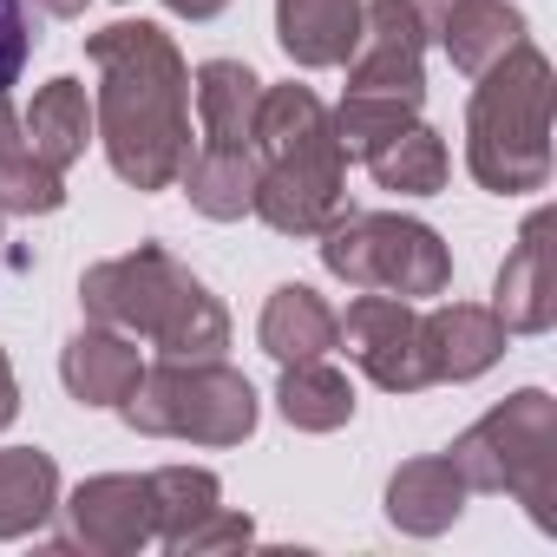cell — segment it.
<instances>
[{
    "instance_id": "32",
    "label": "cell",
    "mask_w": 557,
    "mask_h": 557,
    "mask_svg": "<svg viewBox=\"0 0 557 557\" xmlns=\"http://www.w3.org/2000/svg\"><path fill=\"white\" fill-rule=\"evenodd\" d=\"M164 8H171L177 21H216V14L230 8V0H164Z\"/></svg>"
},
{
    "instance_id": "14",
    "label": "cell",
    "mask_w": 557,
    "mask_h": 557,
    "mask_svg": "<svg viewBox=\"0 0 557 557\" xmlns=\"http://www.w3.org/2000/svg\"><path fill=\"white\" fill-rule=\"evenodd\" d=\"M420 342H426L433 381H479L505 355V322L479 302H440L420 315Z\"/></svg>"
},
{
    "instance_id": "30",
    "label": "cell",
    "mask_w": 557,
    "mask_h": 557,
    "mask_svg": "<svg viewBox=\"0 0 557 557\" xmlns=\"http://www.w3.org/2000/svg\"><path fill=\"white\" fill-rule=\"evenodd\" d=\"M453 8H459V0H407V14L420 21V34H426V40L446 27V14H453Z\"/></svg>"
},
{
    "instance_id": "3",
    "label": "cell",
    "mask_w": 557,
    "mask_h": 557,
    "mask_svg": "<svg viewBox=\"0 0 557 557\" xmlns=\"http://www.w3.org/2000/svg\"><path fill=\"white\" fill-rule=\"evenodd\" d=\"M466 164L485 190L518 197L550 177V60L518 40L498 66L479 73L466 106Z\"/></svg>"
},
{
    "instance_id": "22",
    "label": "cell",
    "mask_w": 557,
    "mask_h": 557,
    "mask_svg": "<svg viewBox=\"0 0 557 557\" xmlns=\"http://www.w3.org/2000/svg\"><path fill=\"white\" fill-rule=\"evenodd\" d=\"M197 119L210 145H249L256 132V106H262V79L243 60H203L197 66Z\"/></svg>"
},
{
    "instance_id": "16",
    "label": "cell",
    "mask_w": 557,
    "mask_h": 557,
    "mask_svg": "<svg viewBox=\"0 0 557 557\" xmlns=\"http://www.w3.org/2000/svg\"><path fill=\"white\" fill-rule=\"evenodd\" d=\"M361 34V0H275V40L302 73L342 66Z\"/></svg>"
},
{
    "instance_id": "23",
    "label": "cell",
    "mask_w": 557,
    "mask_h": 557,
    "mask_svg": "<svg viewBox=\"0 0 557 557\" xmlns=\"http://www.w3.org/2000/svg\"><path fill=\"white\" fill-rule=\"evenodd\" d=\"M275 407H283V420L296 433H335V426L355 420V387H348L342 368H329V355L322 361H289L283 381H275Z\"/></svg>"
},
{
    "instance_id": "28",
    "label": "cell",
    "mask_w": 557,
    "mask_h": 557,
    "mask_svg": "<svg viewBox=\"0 0 557 557\" xmlns=\"http://www.w3.org/2000/svg\"><path fill=\"white\" fill-rule=\"evenodd\" d=\"M27 53H34V8L27 0H0V92L27 73Z\"/></svg>"
},
{
    "instance_id": "9",
    "label": "cell",
    "mask_w": 557,
    "mask_h": 557,
    "mask_svg": "<svg viewBox=\"0 0 557 557\" xmlns=\"http://www.w3.org/2000/svg\"><path fill=\"white\" fill-rule=\"evenodd\" d=\"M73 518V544L99 550V557H125L158 544V498H151V472H99L66 498Z\"/></svg>"
},
{
    "instance_id": "2",
    "label": "cell",
    "mask_w": 557,
    "mask_h": 557,
    "mask_svg": "<svg viewBox=\"0 0 557 557\" xmlns=\"http://www.w3.org/2000/svg\"><path fill=\"white\" fill-rule=\"evenodd\" d=\"M79 302H86L92 322L145 335L164 355H223L230 348L223 302L197 283L171 249H158V243H138L132 256L92 262L79 275Z\"/></svg>"
},
{
    "instance_id": "6",
    "label": "cell",
    "mask_w": 557,
    "mask_h": 557,
    "mask_svg": "<svg viewBox=\"0 0 557 557\" xmlns=\"http://www.w3.org/2000/svg\"><path fill=\"white\" fill-rule=\"evenodd\" d=\"M322 262L348 289H381L400 302L446 296L453 283V249L440 243V230L400 210H342L322 230Z\"/></svg>"
},
{
    "instance_id": "20",
    "label": "cell",
    "mask_w": 557,
    "mask_h": 557,
    "mask_svg": "<svg viewBox=\"0 0 557 557\" xmlns=\"http://www.w3.org/2000/svg\"><path fill=\"white\" fill-rule=\"evenodd\" d=\"M433 40L446 47V60H453L466 79H479L485 66H498V60L524 40V14L511 8V0H459Z\"/></svg>"
},
{
    "instance_id": "10",
    "label": "cell",
    "mask_w": 557,
    "mask_h": 557,
    "mask_svg": "<svg viewBox=\"0 0 557 557\" xmlns=\"http://www.w3.org/2000/svg\"><path fill=\"white\" fill-rule=\"evenodd\" d=\"M342 177H348V164H262L256 158V197H249V210L275 236H322L348 210Z\"/></svg>"
},
{
    "instance_id": "19",
    "label": "cell",
    "mask_w": 557,
    "mask_h": 557,
    "mask_svg": "<svg viewBox=\"0 0 557 557\" xmlns=\"http://www.w3.org/2000/svg\"><path fill=\"white\" fill-rule=\"evenodd\" d=\"M177 177H184L190 210H203L210 223H236L256 197V145H210L203 138Z\"/></svg>"
},
{
    "instance_id": "12",
    "label": "cell",
    "mask_w": 557,
    "mask_h": 557,
    "mask_svg": "<svg viewBox=\"0 0 557 557\" xmlns=\"http://www.w3.org/2000/svg\"><path fill=\"white\" fill-rule=\"evenodd\" d=\"M262 164H348L329 125V106L309 86H262L256 132H249Z\"/></svg>"
},
{
    "instance_id": "25",
    "label": "cell",
    "mask_w": 557,
    "mask_h": 557,
    "mask_svg": "<svg viewBox=\"0 0 557 557\" xmlns=\"http://www.w3.org/2000/svg\"><path fill=\"white\" fill-rule=\"evenodd\" d=\"M151 498H158V544L184 550V537L223 505V485L210 466H158L151 472Z\"/></svg>"
},
{
    "instance_id": "17",
    "label": "cell",
    "mask_w": 557,
    "mask_h": 557,
    "mask_svg": "<svg viewBox=\"0 0 557 557\" xmlns=\"http://www.w3.org/2000/svg\"><path fill=\"white\" fill-rule=\"evenodd\" d=\"M21 138H27V151L40 164L73 171L86 158V145H92V99H86V86L79 79H47L34 92V106H27V119H21Z\"/></svg>"
},
{
    "instance_id": "8",
    "label": "cell",
    "mask_w": 557,
    "mask_h": 557,
    "mask_svg": "<svg viewBox=\"0 0 557 557\" xmlns=\"http://www.w3.org/2000/svg\"><path fill=\"white\" fill-rule=\"evenodd\" d=\"M348 66V92H387V99H426V34L407 14V0H361V34Z\"/></svg>"
},
{
    "instance_id": "29",
    "label": "cell",
    "mask_w": 557,
    "mask_h": 557,
    "mask_svg": "<svg viewBox=\"0 0 557 557\" xmlns=\"http://www.w3.org/2000/svg\"><path fill=\"white\" fill-rule=\"evenodd\" d=\"M249 537H256V524H249L243 511H223V505H216V511H210V518L184 537V557H203V550H236V544H249Z\"/></svg>"
},
{
    "instance_id": "34",
    "label": "cell",
    "mask_w": 557,
    "mask_h": 557,
    "mask_svg": "<svg viewBox=\"0 0 557 557\" xmlns=\"http://www.w3.org/2000/svg\"><path fill=\"white\" fill-rule=\"evenodd\" d=\"M40 8H47L53 21H73V14H86V0H40Z\"/></svg>"
},
{
    "instance_id": "31",
    "label": "cell",
    "mask_w": 557,
    "mask_h": 557,
    "mask_svg": "<svg viewBox=\"0 0 557 557\" xmlns=\"http://www.w3.org/2000/svg\"><path fill=\"white\" fill-rule=\"evenodd\" d=\"M14 413H21V381H14V368H8V355H0V433L14 426Z\"/></svg>"
},
{
    "instance_id": "26",
    "label": "cell",
    "mask_w": 557,
    "mask_h": 557,
    "mask_svg": "<svg viewBox=\"0 0 557 557\" xmlns=\"http://www.w3.org/2000/svg\"><path fill=\"white\" fill-rule=\"evenodd\" d=\"M413 119H420V106H413V99H387V92H348L342 112H329L342 158H368V151H381V145H387L394 132H407Z\"/></svg>"
},
{
    "instance_id": "13",
    "label": "cell",
    "mask_w": 557,
    "mask_h": 557,
    "mask_svg": "<svg viewBox=\"0 0 557 557\" xmlns=\"http://www.w3.org/2000/svg\"><path fill=\"white\" fill-rule=\"evenodd\" d=\"M138 374H145L138 335H125V329L92 322V329H79L60 348V381H66V394L79 407H125V394L138 387Z\"/></svg>"
},
{
    "instance_id": "35",
    "label": "cell",
    "mask_w": 557,
    "mask_h": 557,
    "mask_svg": "<svg viewBox=\"0 0 557 557\" xmlns=\"http://www.w3.org/2000/svg\"><path fill=\"white\" fill-rule=\"evenodd\" d=\"M0 216H8V210H0ZM0 243H8V236H0Z\"/></svg>"
},
{
    "instance_id": "18",
    "label": "cell",
    "mask_w": 557,
    "mask_h": 557,
    "mask_svg": "<svg viewBox=\"0 0 557 557\" xmlns=\"http://www.w3.org/2000/svg\"><path fill=\"white\" fill-rule=\"evenodd\" d=\"M269 361H322L335 355V309L309 289V283H283L262 302V329H256Z\"/></svg>"
},
{
    "instance_id": "15",
    "label": "cell",
    "mask_w": 557,
    "mask_h": 557,
    "mask_svg": "<svg viewBox=\"0 0 557 557\" xmlns=\"http://www.w3.org/2000/svg\"><path fill=\"white\" fill-rule=\"evenodd\" d=\"M466 479L446 453H426V459H407L394 479H387V524L407 531V537H440L459 524L466 511Z\"/></svg>"
},
{
    "instance_id": "4",
    "label": "cell",
    "mask_w": 557,
    "mask_h": 557,
    "mask_svg": "<svg viewBox=\"0 0 557 557\" xmlns=\"http://www.w3.org/2000/svg\"><path fill=\"white\" fill-rule=\"evenodd\" d=\"M446 459L466 492H511L537 531H557V400L544 387L498 400L446 446Z\"/></svg>"
},
{
    "instance_id": "27",
    "label": "cell",
    "mask_w": 557,
    "mask_h": 557,
    "mask_svg": "<svg viewBox=\"0 0 557 557\" xmlns=\"http://www.w3.org/2000/svg\"><path fill=\"white\" fill-rule=\"evenodd\" d=\"M60 203H66V171L40 164L27 151V138H14L0 151V210L8 216H53Z\"/></svg>"
},
{
    "instance_id": "1",
    "label": "cell",
    "mask_w": 557,
    "mask_h": 557,
    "mask_svg": "<svg viewBox=\"0 0 557 557\" xmlns=\"http://www.w3.org/2000/svg\"><path fill=\"white\" fill-rule=\"evenodd\" d=\"M99 66L92 132L132 190H171L190 158V66L151 21H112L86 40Z\"/></svg>"
},
{
    "instance_id": "7",
    "label": "cell",
    "mask_w": 557,
    "mask_h": 557,
    "mask_svg": "<svg viewBox=\"0 0 557 557\" xmlns=\"http://www.w3.org/2000/svg\"><path fill=\"white\" fill-rule=\"evenodd\" d=\"M335 348H348V361L381 394H420V387H433L426 342H420V309L400 302V296L361 289L348 302V315H335Z\"/></svg>"
},
{
    "instance_id": "5",
    "label": "cell",
    "mask_w": 557,
    "mask_h": 557,
    "mask_svg": "<svg viewBox=\"0 0 557 557\" xmlns=\"http://www.w3.org/2000/svg\"><path fill=\"white\" fill-rule=\"evenodd\" d=\"M151 440H190V446H243L256 433V387L216 361V355H164L138 374V387L119 407Z\"/></svg>"
},
{
    "instance_id": "33",
    "label": "cell",
    "mask_w": 557,
    "mask_h": 557,
    "mask_svg": "<svg viewBox=\"0 0 557 557\" xmlns=\"http://www.w3.org/2000/svg\"><path fill=\"white\" fill-rule=\"evenodd\" d=\"M21 138V119H14V106H8V92H0V151H8Z\"/></svg>"
},
{
    "instance_id": "24",
    "label": "cell",
    "mask_w": 557,
    "mask_h": 557,
    "mask_svg": "<svg viewBox=\"0 0 557 557\" xmlns=\"http://www.w3.org/2000/svg\"><path fill=\"white\" fill-rule=\"evenodd\" d=\"M368 171H374V184L381 190H394V197H433V190H446V138L433 132V125H407V132H394L381 151H368L361 158Z\"/></svg>"
},
{
    "instance_id": "11",
    "label": "cell",
    "mask_w": 557,
    "mask_h": 557,
    "mask_svg": "<svg viewBox=\"0 0 557 557\" xmlns=\"http://www.w3.org/2000/svg\"><path fill=\"white\" fill-rule=\"evenodd\" d=\"M492 315L505 335H544L557 322V289H550V210H531L511 256L498 262L492 283Z\"/></svg>"
},
{
    "instance_id": "21",
    "label": "cell",
    "mask_w": 557,
    "mask_h": 557,
    "mask_svg": "<svg viewBox=\"0 0 557 557\" xmlns=\"http://www.w3.org/2000/svg\"><path fill=\"white\" fill-rule=\"evenodd\" d=\"M60 511V466L40 446H8L0 453V544L40 531Z\"/></svg>"
}]
</instances>
